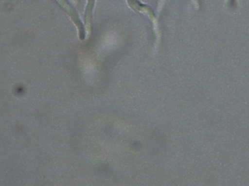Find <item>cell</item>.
I'll return each mask as SVG.
<instances>
[{
    "label": "cell",
    "instance_id": "1",
    "mask_svg": "<svg viewBox=\"0 0 249 186\" xmlns=\"http://www.w3.org/2000/svg\"><path fill=\"white\" fill-rule=\"evenodd\" d=\"M95 0H88L86 10H85V23H86L87 30L90 31L91 26L92 15H93V9L94 7Z\"/></svg>",
    "mask_w": 249,
    "mask_h": 186
}]
</instances>
